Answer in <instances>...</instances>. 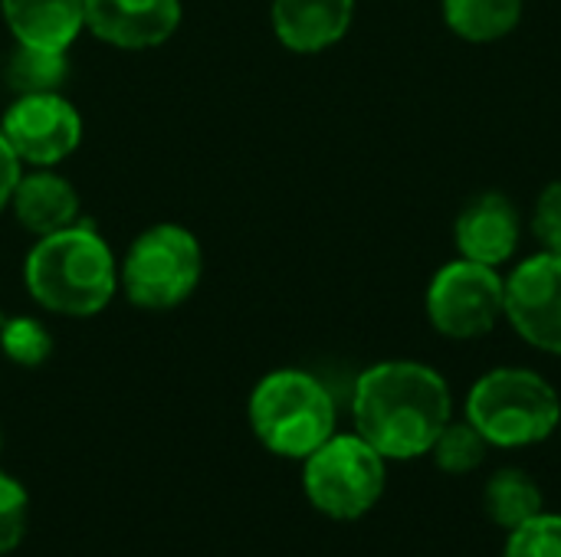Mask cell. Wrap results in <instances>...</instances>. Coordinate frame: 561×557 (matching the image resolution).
Listing matches in <instances>:
<instances>
[{
	"instance_id": "obj_1",
	"label": "cell",
	"mask_w": 561,
	"mask_h": 557,
	"mask_svg": "<svg viewBox=\"0 0 561 557\" xmlns=\"http://www.w3.org/2000/svg\"><path fill=\"white\" fill-rule=\"evenodd\" d=\"M352 420L355 433L388 463L421 460L454 420V394L444 374L424 361H378L355 381Z\"/></svg>"
},
{
	"instance_id": "obj_2",
	"label": "cell",
	"mask_w": 561,
	"mask_h": 557,
	"mask_svg": "<svg viewBox=\"0 0 561 557\" xmlns=\"http://www.w3.org/2000/svg\"><path fill=\"white\" fill-rule=\"evenodd\" d=\"M23 282L39 309L66 318H92L118 292V263L112 246L79 220L36 236L23 259Z\"/></svg>"
},
{
	"instance_id": "obj_3",
	"label": "cell",
	"mask_w": 561,
	"mask_h": 557,
	"mask_svg": "<svg viewBox=\"0 0 561 557\" xmlns=\"http://www.w3.org/2000/svg\"><path fill=\"white\" fill-rule=\"evenodd\" d=\"M247 420L266 453L296 463L339 433V407L332 391L302 368L263 374L250 391Z\"/></svg>"
},
{
	"instance_id": "obj_4",
	"label": "cell",
	"mask_w": 561,
	"mask_h": 557,
	"mask_svg": "<svg viewBox=\"0 0 561 557\" xmlns=\"http://www.w3.org/2000/svg\"><path fill=\"white\" fill-rule=\"evenodd\" d=\"M463 417L490 450H526L556 437L561 427L559 391L529 368H493L473 381Z\"/></svg>"
},
{
	"instance_id": "obj_5",
	"label": "cell",
	"mask_w": 561,
	"mask_h": 557,
	"mask_svg": "<svg viewBox=\"0 0 561 557\" xmlns=\"http://www.w3.org/2000/svg\"><path fill=\"white\" fill-rule=\"evenodd\" d=\"M388 489V460L352 433H332L302 460V492L332 522L365 519Z\"/></svg>"
},
{
	"instance_id": "obj_6",
	"label": "cell",
	"mask_w": 561,
	"mask_h": 557,
	"mask_svg": "<svg viewBox=\"0 0 561 557\" xmlns=\"http://www.w3.org/2000/svg\"><path fill=\"white\" fill-rule=\"evenodd\" d=\"M204 276L201 240L181 223L141 230L118 263V289L135 309L168 312L187 302Z\"/></svg>"
},
{
	"instance_id": "obj_7",
	"label": "cell",
	"mask_w": 561,
	"mask_h": 557,
	"mask_svg": "<svg viewBox=\"0 0 561 557\" xmlns=\"http://www.w3.org/2000/svg\"><path fill=\"white\" fill-rule=\"evenodd\" d=\"M506 305V279L496 266L457 256L440 266L427 286L424 309L437 335L450 341H473L490 335Z\"/></svg>"
},
{
	"instance_id": "obj_8",
	"label": "cell",
	"mask_w": 561,
	"mask_h": 557,
	"mask_svg": "<svg viewBox=\"0 0 561 557\" xmlns=\"http://www.w3.org/2000/svg\"><path fill=\"white\" fill-rule=\"evenodd\" d=\"M0 131L23 164L56 167L82 144V115L62 92H33L10 102Z\"/></svg>"
},
{
	"instance_id": "obj_9",
	"label": "cell",
	"mask_w": 561,
	"mask_h": 557,
	"mask_svg": "<svg viewBox=\"0 0 561 557\" xmlns=\"http://www.w3.org/2000/svg\"><path fill=\"white\" fill-rule=\"evenodd\" d=\"M503 318L536 351L561 358V253H536L506 279Z\"/></svg>"
},
{
	"instance_id": "obj_10",
	"label": "cell",
	"mask_w": 561,
	"mask_h": 557,
	"mask_svg": "<svg viewBox=\"0 0 561 557\" xmlns=\"http://www.w3.org/2000/svg\"><path fill=\"white\" fill-rule=\"evenodd\" d=\"M184 16L181 0H85V30L118 49L168 43Z\"/></svg>"
},
{
	"instance_id": "obj_11",
	"label": "cell",
	"mask_w": 561,
	"mask_h": 557,
	"mask_svg": "<svg viewBox=\"0 0 561 557\" xmlns=\"http://www.w3.org/2000/svg\"><path fill=\"white\" fill-rule=\"evenodd\" d=\"M519 236H523L519 210L510 197L496 190L473 197L454 223L457 253L463 259L496 269L513 259V253L519 250Z\"/></svg>"
},
{
	"instance_id": "obj_12",
	"label": "cell",
	"mask_w": 561,
	"mask_h": 557,
	"mask_svg": "<svg viewBox=\"0 0 561 557\" xmlns=\"http://www.w3.org/2000/svg\"><path fill=\"white\" fill-rule=\"evenodd\" d=\"M273 33L289 53H322L335 46L352 20L355 0H273L270 7Z\"/></svg>"
},
{
	"instance_id": "obj_13",
	"label": "cell",
	"mask_w": 561,
	"mask_h": 557,
	"mask_svg": "<svg viewBox=\"0 0 561 557\" xmlns=\"http://www.w3.org/2000/svg\"><path fill=\"white\" fill-rule=\"evenodd\" d=\"M10 210L23 230H30L33 236H46L79 223V194L53 167H33L23 171V177L16 181Z\"/></svg>"
},
{
	"instance_id": "obj_14",
	"label": "cell",
	"mask_w": 561,
	"mask_h": 557,
	"mask_svg": "<svg viewBox=\"0 0 561 557\" xmlns=\"http://www.w3.org/2000/svg\"><path fill=\"white\" fill-rule=\"evenodd\" d=\"M0 13L23 46L69 53L85 30V0H0Z\"/></svg>"
},
{
	"instance_id": "obj_15",
	"label": "cell",
	"mask_w": 561,
	"mask_h": 557,
	"mask_svg": "<svg viewBox=\"0 0 561 557\" xmlns=\"http://www.w3.org/2000/svg\"><path fill=\"white\" fill-rule=\"evenodd\" d=\"M483 512L496 529L513 532L546 512L542 486L526 469H496L483 486Z\"/></svg>"
},
{
	"instance_id": "obj_16",
	"label": "cell",
	"mask_w": 561,
	"mask_h": 557,
	"mask_svg": "<svg viewBox=\"0 0 561 557\" xmlns=\"http://www.w3.org/2000/svg\"><path fill=\"white\" fill-rule=\"evenodd\" d=\"M526 0H444V23L467 43H496L523 20Z\"/></svg>"
},
{
	"instance_id": "obj_17",
	"label": "cell",
	"mask_w": 561,
	"mask_h": 557,
	"mask_svg": "<svg viewBox=\"0 0 561 557\" xmlns=\"http://www.w3.org/2000/svg\"><path fill=\"white\" fill-rule=\"evenodd\" d=\"M7 85L16 95L33 92H59L69 76V59L62 49H43V46H23L16 43L7 59Z\"/></svg>"
},
{
	"instance_id": "obj_18",
	"label": "cell",
	"mask_w": 561,
	"mask_h": 557,
	"mask_svg": "<svg viewBox=\"0 0 561 557\" xmlns=\"http://www.w3.org/2000/svg\"><path fill=\"white\" fill-rule=\"evenodd\" d=\"M434 466L447 476H470L477 473L486 456H490V443L483 440V433L463 417V420H450L440 437L434 440L431 453Z\"/></svg>"
},
{
	"instance_id": "obj_19",
	"label": "cell",
	"mask_w": 561,
	"mask_h": 557,
	"mask_svg": "<svg viewBox=\"0 0 561 557\" xmlns=\"http://www.w3.org/2000/svg\"><path fill=\"white\" fill-rule=\"evenodd\" d=\"M0 351L16 368H39L53 358V332L33 315H10L0 322Z\"/></svg>"
},
{
	"instance_id": "obj_20",
	"label": "cell",
	"mask_w": 561,
	"mask_h": 557,
	"mask_svg": "<svg viewBox=\"0 0 561 557\" xmlns=\"http://www.w3.org/2000/svg\"><path fill=\"white\" fill-rule=\"evenodd\" d=\"M503 557H561V515L542 512L533 522L506 532Z\"/></svg>"
},
{
	"instance_id": "obj_21",
	"label": "cell",
	"mask_w": 561,
	"mask_h": 557,
	"mask_svg": "<svg viewBox=\"0 0 561 557\" xmlns=\"http://www.w3.org/2000/svg\"><path fill=\"white\" fill-rule=\"evenodd\" d=\"M30 529V492L26 486L0 469V555H10L23 545Z\"/></svg>"
},
{
	"instance_id": "obj_22",
	"label": "cell",
	"mask_w": 561,
	"mask_h": 557,
	"mask_svg": "<svg viewBox=\"0 0 561 557\" xmlns=\"http://www.w3.org/2000/svg\"><path fill=\"white\" fill-rule=\"evenodd\" d=\"M529 230L542 243V250L561 253V181L546 184L542 194L536 197V207H533V217H529Z\"/></svg>"
},
{
	"instance_id": "obj_23",
	"label": "cell",
	"mask_w": 561,
	"mask_h": 557,
	"mask_svg": "<svg viewBox=\"0 0 561 557\" xmlns=\"http://www.w3.org/2000/svg\"><path fill=\"white\" fill-rule=\"evenodd\" d=\"M20 177H23V161L16 158V151L10 148V141L0 131V210L10 207V197H13V187Z\"/></svg>"
},
{
	"instance_id": "obj_24",
	"label": "cell",
	"mask_w": 561,
	"mask_h": 557,
	"mask_svg": "<svg viewBox=\"0 0 561 557\" xmlns=\"http://www.w3.org/2000/svg\"><path fill=\"white\" fill-rule=\"evenodd\" d=\"M0 453H3V430H0Z\"/></svg>"
}]
</instances>
